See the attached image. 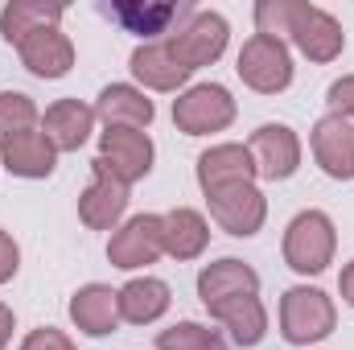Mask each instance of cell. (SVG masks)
Returning <instances> with one entry per match:
<instances>
[{"label":"cell","instance_id":"4316f807","mask_svg":"<svg viewBox=\"0 0 354 350\" xmlns=\"http://www.w3.org/2000/svg\"><path fill=\"white\" fill-rule=\"evenodd\" d=\"M157 350H227V342L206 322H174L157 334Z\"/></svg>","mask_w":354,"mask_h":350},{"label":"cell","instance_id":"3957f363","mask_svg":"<svg viewBox=\"0 0 354 350\" xmlns=\"http://www.w3.org/2000/svg\"><path fill=\"white\" fill-rule=\"evenodd\" d=\"M153 161H157V145H153L149 132H140V128H103L91 174H107L132 190L136 181H145L153 174Z\"/></svg>","mask_w":354,"mask_h":350},{"label":"cell","instance_id":"8992f818","mask_svg":"<svg viewBox=\"0 0 354 350\" xmlns=\"http://www.w3.org/2000/svg\"><path fill=\"white\" fill-rule=\"evenodd\" d=\"M235 75L243 79V87L256 91V95H280V91L292 87V50L288 42H276L264 33H252L235 58Z\"/></svg>","mask_w":354,"mask_h":350},{"label":"cell","instance_id":"6da1fadb","mask_svg":"<svg viewBox=\"0 0 354 350\" xmlns=\"http://www.w3.org/2000/svg\"><path fill=\"white\" fill-rule=\"evenodd\" d=\"M280 338L288 347H317L338 330V305L317 284H292L280 293Z\"/></svg>","mask_w":354,"mask_h":350},{"label":"cell","instance_id":"9a60e30c","mask_svg":"<svg viewBox=\"0 0 354 350\" xmlns=\"http://www.w3.org/2000/svg\"><path fill=\"white\" fill-rule=\"evenodd\" d=\"M17 58H21V66H25L33 79L54 83V79H66V75H71V66H75V42L62 33V25L37 29V33H29V37L17 46Z\"/></svg>","mask_w":354,"mask_h":350},{"label":"cell","instance_id":"5bb4252c","mask_svg":"<svg viewBox=\"0 0 354 350\" xmlns=\"http://www.w3.org/2000/svg\"><path fill=\"white\" fill-rule=\"evenodd\" d=\"M194 177H198V190L202 198L223 190V185H239V181H256V161H252V149L239 145V140H223V145H210L206 153H198V165H194Z\"/></svg>","mask_w":354,"mask_h":350},{"label":"cell","instance_id":"d6a6232c","mask_svg":"<svg viewBox=\"0 0 354 350\" xmlns=\"http://www.w3.org/2000/svg\"><path fill=\"white\" fill-rule=\"evenodd\" d=\"M12 330H17V313L0 301V350H8V342H12Z\"/></svg>","mask_w":354,"mask_h":350},{"label":"cell","instance_id":"7a4b0ae2","mask_svg":"<svg viewBox=\"0 0 354 350\" xmlns=\"http://www.w3.org/2000/svg\"><path fill=\"white\" fill-rule=\"evenodd\" d=\"M280 256L297 276H322L334 256H338V227L326 210H301L288 219L284 239H280Z\"/></svg>","mask_w":354,"mask_h":350},{"label":"cell","instance_id":"277c9868","mask_svg":"<svg viewBox=\"0 0 354 350\" xmlns=\"http://www.w3.org/2000/svg\"><path fill=\"white\" fill-rule=\"evenodd\" d=\"M165 42L177 54V62L194 75L202 66H214L227 54V46H231V21L223 12H214V8H194L177 25V33H169Z\"/></svg>","mask_w":354,"mask_h":350},{"label":"cell","instance_id":"e0dca14e","mask_svg":"<svg viewBox=\"0 0 354 350\" xmlns=\"http://www.w3.org/2000/svg\"><path fill=\"white\" fill-rule=\"evenodd\" d=\"M95 116H99L103 128H140V132H149L153 120H157V103L136 83H107L95 99Z\"/></svg>","mask_w":354,"mask_h":350},{"label":"cell","instance_id":"2e32d148","mask_svg":"<svg viewBox=\"0 0 354 350\" xmlns=\"http://www.w3.org/2000/svg\"><path fill=\"white\" fill-rule=\"evenodd\" d=\"M66 313H71V322H75L79 334H87V338H107V334H115L120 322H124V317H120V288L91 280L83 288H75Z\"/></svg>","mask_w":354,"mask_h":350},{"label":"cell","instance_id":"f546056e","mask_svg":"<svg viewBox=\"0 0 354 350\" xmlns=\"http://www.w3.org/2000/svg\"><path fill=\"white\" fill-rule=\"evenodd\" d=\"M17 350H79V347H75L71 334H62V330H54V326H37V330H29V334L21 338Z\"/></svg>","mask_w":354,"mask_h":350},{"label":"cell","instance_id":"1f68e13d","mask_svg":"<svg viewBox=\"0 0 354 350\" xmlns=\"http://www.w3.org/2000/svg\"><path fill=\"white\" fill-rule=\"evenodd\" d=\"M338 297H342V305L354 309V260L342 264V272H338Z\"/></svg>","mask_w":354,"mask_h":350},{"label":"cell","instance_id":"30bf717a","mask_svg":"<svg viewBox=\"0 0 354 350\" xmlns=\"http://www.w3.org/2000/svg\"><path fill=\"white\" fill-rule=\"evenodd\" d=\"M124 33H136L140 42H161L177 33V25L194 12L189 4H174V0H115L103 8Z\"/></svg>","mask_w":354,"mask_h":350},{"label":"cell","instance_id":"ba28073f","mask_svg":"<svg viewBox=\"0 0 354 350\" xmlns=\"http://www.w3.org/2000/svg\"><path fill=\"white\" fill-rule=\"evenodd\" d=\"M165 256V227L161 214H132L107 239V260L120 272H140Z\"/></svg>","mask_w":354,"mask_h":350},{"label":"cell","instance_id":"f1b7e54d","mask_svg":"<svg viewBox=\"0 0 354 350\" xmlns=\"http://www.w3.org/2000/svg\"><path fill=\"white\" fill-rule=\"evenodd\" d=\"M326 107H330V116L351 120L354 124V75H342V79L330 83V91H326Z\"/></svg>","mask_w":354,"mask_h":350},{"label":"cell","instance_id":"4fadbf2b","mask_svg":"<svg viewBox=\"0 0 354 350\" xmlns=\"http://www.w3.org/2000/svg\"><path fill=\"white\" fill-rule=\"evenodd\" d=\"M309 153L326 177L354 181V124L338 116H322L309 132Z\"/></svg>","mask_w":354,"mask_h":350},{"label":"cell","instance_id":"d4e9b609","mask_svg":"<svg viewBox=\"0 0 354 350\" xmlns=\"http://www.w3.org/2000/svg\"><path fill=\"white\" fill-rule=\"evenodd\" d=\"M62 17H66V4H54V0H8L0 8V37L17 50L29 33L62 25Z\"/></svg>","mask_w":354,"mask_h":350},{"label":"cell","instance_id":"d6986e66","mask_svg":"<svg viewBox=\"0 0 354 350\" xmlns=\"http://www.w3.org/2000/svg\"><path fill=\"white\" fill-rule=\"evenodd\" d=\"M58 149L50 145V136L41 128L33 132H21L12 140L0 145V165L8 177H21V181H46V177L58 169Z\"/></svg>","mask_w":354,"mask_h":350},{"label":"cell","instance_id":"7402d4cb","mask_svg":"<svg viewBox=\"0 0 354 350\" xmlns=\"http://www.w3.org/2000/svg\"><path fill=\"white\" fill-rule=\"evenodd\" d=\"M243 293H260V272L248 260L223 256V260H210L198 272V301L206 309L227 301V297H243Z\"/></svg>","mask_w":354,"mask_h":350},{"label":"cell","instance_id":"cb8c5ba5","mask_svg":"<svg viewBox=\"0 0 354 350\" xmlns=\"http://www.w3.org/2000/svg\"><path fill=\"white\" fill-rule=\"evenodd\" d=\"M174 305V288L161 276H132L128 284H120V317L128 326H153L169 313Z\"/></svg>","mask_w":354,"mask_h":350},{"label":"cell","instance_id":"9c48e42d","mask_svg":"<svg viewBox=\"0 0 354 350\" xmlns=\"http://www.w3.org/2000/svg\"><path fill=\"white\" fill-rule=\"evenodd\" d=\"M288 42L297 46L301 58L326 66V62H338L342 50H346V29L334 12H326L322 4H309L301 0L297 4V17H292V29H288Z\"/></svg>","mask_w":354,"mask_h":350},{"label":"cell","instance_id":"603a6c76","mask_svg":"<svg viewBox=\"0 0 354 350\" xmlns=\"http://www.w3.org/2000/svg\"><path fill=\"white\" fill-rule=\"evenodd\" d=\"M161 227H165V256L177 264L202 260L206 248H210V223L202 210L194 206H174L161 214Z\"/></svg>","mask_w":354,"mask_h":350},{"label":"cell","instance_id":"484cf974","mask_svg":"<svg viewBox=\"0 0 354 350\" xmlns=\"http://www.w3.org/2000/svg\"><path fill=\"white\" fill-rule=\"evenodd\" d=\"M33 128H41L37 103L25 91H0V145L21 132H33Z\"/></svg>","mask_w":354,"mask_h":350},{"label":"cell","instance_id":"44dd1931","mask_svg":"<svg viewBox=\"0 0 354 350\" xmlns=\"http://www.w3.org/2000/svg\"><path fill=\"white\" fill-rule=\"evenodd\" d=\"M128 202H132V194L124 181L107 174H91V185L79 194V219L91 231H115L128 214Z\"/></svg>","mask_w":354,"mask_h":350},{"label":"cell","instance_id":"7c38bea8","mask_svg":"<svg viewBox=\"0 0 354 350\" xmlns=\"http://www.w3.org/2000/svg\"><path fill=\"white\" fill-rule=\"evenodd\" d=\"M132 83L140 91H161V95H181L189 83V71L177 62V54L169 50V42H140L128 58Z\"/></svg>","mask_w":354,"mask_h":350},{"label":"cell","instance_id":"4dcf8cb0","mask_svg":"<svg viewBox=\"0 0 354 350\" xmlns=\"http://www.w3.org/2000/svg\"><path fill=\"white\" fill-rule=\"evenodd\" d=\"M17 272H21V248H17V239L0 227V284H8Z\"/></svg>","mask_w":354,"mask_h":350},{"label":"cell","instance_id":"5b68a950","mask_svg":"<svg viewBox=\"0 0 354 350\" xmlns=\"http://www.w3.org/2000/svg\"><path fill=\"white\" fill-rule=\"evenodd\" d=\"M239 116L235 95L223 83H194L174 99V124L185 136H214L227 132Z\"/></svg>","mask_w":354,"mask_h":350},{"label":"cell","instance_id":"ffe728a7","mask_svg":"<svg viewBox=\"0 0 354 350\" xmlns=\"http://www.w3.org/2000/svg\"><path fill=\"white\" fill-rule=\"evenodd\" d=\"M206 313H210V322H218V326L231 334L235 347H243V350L260 347V342L268 338V305L260 301V293L227 297V301L210 305Z\"/></svg>","mask_w":354,"mask_h":350},{"label":"cell","instance_id":"52a82bcc","mask_svg":"<svg viewBox=\"0 0 354 350\" xmlns=\"http://www.w3.org/2000/svg\"><path fill=\"white\" fill-rule=\"evenodd\" d=\"M206 210H210L214 227L235 239L260 235L268 223V198L256 181H239V185H223V190L206 194Z\"/></svg>","mask_w":354,"mask_h":350},{"label":"cell","instance_id":"ac0fdd59","mask_svg":"<svg viewBox=\"0 0 354 350\" xmlns=\"http://www.w3.org/2000/svg\"><path fill=\"white\" fill-rule=\"evenodd\" d=\"M99 116H95V103H83V99H54L46 111H41V132L50 136V145L58 153H79L91 140Z\"/></svg>","mask_w":354,"mask_h":350},{"label":"cell","instance_id":"8fae6325","mask_svg":"<svg viewBox=\"0 0 354 350\" xmlns=\"http://www.w3.org/2000/svg\"><path fill=\"white\" fill-rule=\"evenodd\" d=\"M252 149V161H256V174L264 181H288V177L301 169V136L288 128V124H260L248 140Z\"/></svg>","mask_w":354,"mask_h":350},{"label":"cell","instance_id":"83f0119b","mask_svg":"<svg viewBox=\"0 0 354 350\" xmlns=\"http://www.w3.org/2000/svg\"><path fill=\"white\" fill-rule=\"evenodd\" d=\"M297 4L301 0H260L256 4V33L276 37V42H288V29H292V17H297Z\"/></svg>","mask_w":354,"mask_h":350}]
</instances>
